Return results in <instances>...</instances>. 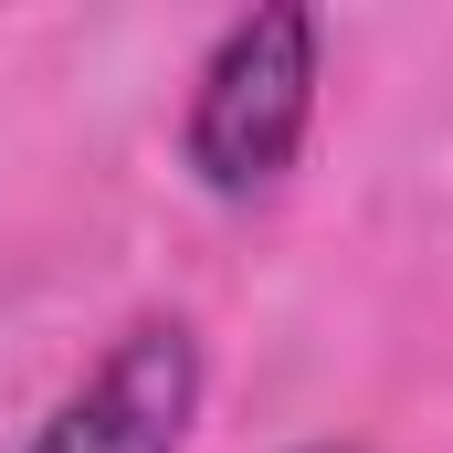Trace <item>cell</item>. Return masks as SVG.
<instances>
[{"label":"cell","mask_w":453,"mask_h":453,"mask_svg":"<svg viewBox=\"0 0 453 453\" xmlns=\"http://www.w3.org/2000/svg\"><path fill=\"white\" fill-rule=\"evenodd\" d=\"M306 127H317V11L264 0V11H242L211 42V64L190 85V137L180 148H190L201 190L253 201V190H274L296 169Z\"/></svg>","instance_id":"cell-1"},{"label":"cell","mask_w":453,"mask_h":453,"mask_svg":"<svg viewBox=\"0 0 453 453\" xmlns=\"http://www.w3.org/2000/svg\"><path fill=\"white\" fill-rule=\"evenodd\" d=\"M190 422H201V338L180 317H148L106 348L85 390L53 401L32 453H180Z\"/></svg>","instance_id":"cell-2"}]
</instances>
